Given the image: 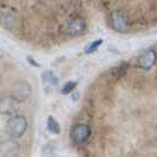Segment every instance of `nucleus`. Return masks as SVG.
Wrapping results in <instances>:
<instances>
[{
  "label": "nucleus",
  "mask_w": 157,
  "mask_h": 157,
  "mask_svg": "<svg viewBox=\"0 0 157 157\" xmlns=\"http://www.w3.org/2000/svg\"><path fill=\"white\" fill-rule=\"evenodd\" d=\"M76 86H77V82H67L63 86V89H62V94H70V92H72L76 89Z\"/></svg>",
  "instance_id": "obj_13"
},
{
  "label": "nucleus",
  "mask_w": 157,
  "mask_h": 157,
  "mask_svg": "<svg viewBox=\"0 0 157 157\" xmlns=\"http://www.w3.org/2000/svg\"><path fill=\"white\" fill-rule=\"evenodd\" d=\"M157 60V53L154 48L147 50L143 55L138 58V66L143 70H150Z\"/></svg>",
  "instance_id": "obj_5"
},
{
  "label": "nucleus",
  "mask_w": 157,
  "mask_h": 157,
  "mask_svg": "<svg viewBox=\"0 0 157 157\" xmlns=\"http://www.w3.org/2000/svg\"><path fill=\"white\" fill-rule=\"evenodd\" d=\"M17 101L13 96H8V97H4L1 99V103H0V109H1V112L4 115H13L17 111Z\"/></svg>",
  "instance_id": "obj_8"
},
{
  "label": "nucleus",
  "mask_w": 157,
  "mask_h": 157,
  "mask_svg": "<svg viewBox=\"0 0 157 157\" xmlns=\"http://www.w3.org/2000/svg\"><path fill=\"white\" fill-rule=\"evenodd\" d=\"M19 150H20V145L13 140H7L1 143V156L2 157H18Z\"/></svg>",
  "instance_id": "obj_7"
},
{
  "label": "nucleus",
  "mask_w": 157,
  "mask_h": 157,
  "mask_svg": "<svg viewBox=\"0 0 157 157\" xmlns=\"http://www.w3.org/2000/svg\"><path fill=\"white\" fill-rule=\"evenodd\" d=\"M31 94V86L30 84H27L24 80H19L13 86V91H12V96L16 98L17 101H25L29 96Z\"/></svg>",
  "instance_id": "obj_6"
},
{
  "label": "nucleus",
  "mask_w": 157,
  "mask_h": 157,
  "mask_svg": "<svg viewBox=\"0 0 157 157\" xmlns=\"http://www.w3.org/2000/svg\"><path fill=\"white\" fill-rule=\"evenodd\" d=\"M14 17L12 13H4L2 14V25L5 26V27H7V29H11L12 26H13V24H14Z\"/></svg>",
  "instance_id": "obj_11"
},
{
  "label": "nucleus",
  "mask_w": 157,
  "mask_h": 157,
  "mask_svg": "<svg viewBox=\"0 0 157 157\" xmlns=\"http://www.w3.org/2000/svg\"><path fill=\"white\" fill-rule=\"evenodd\" d=\"M102 43H103L102 39H97V40H94V41H92L90 45H87V46L85 47V53H86V55L94 53V51H97V48L102 45Z\"/></svg>",
  "instance_id": "obj_12"
},
{
  "label": "nucleus",
  "mask_w": 157,
  "mask_h": 157,
  "mask_svg": "<svg viewBox=\"0 0 157 157\" xmlns=\"http://www.w3.org/2000/svg\"><path fill=\"white\" fill-rule=\"evenodd\" d=\"M86 29V24L82 18H77V19H72L69 23L66 24L65 27V32L67 36L70 37H77L80 36Z\"/></svg>",
  "instance_id": "obj_3"
},
{
  "label": "nucleus",
  "mask_w": 157,
  "mask_h": 157,
  "mask_svg": "<svg viewBox=\"0 0 157 157\" xmlns=\"http://www.w3.org/2000/svg\"><path fill=\"white\" fill-rule=\"evenodd\" d=\"M27 128V121L23 115H16L6 122V132L11 137H21Z\"/></svg>",
  "instance_id": "obj_1"
},
{
  "label": "nucleus",
  "mask_w": 157,
  "mask_h": 157,
  "mask_svg": "<svg viewBox=\"0 0 157 157\" xmlns=\"http://www.w3.org/2000/svg\"><path fill=\"white\" fill-rule=\"evenodd\" d=\"M59 79L52 71H45L43 73V83L47 86H56L58 84Z\"/></svg>",
  "instance_id": "obj_9"
},
{
  "label": "nucleus",
  "mask_w": 157,
  "mask_h": 157,
  "mask_svg": "<svg viewBox=\"0 0 157 157\" xmlns=\"http://www.w3.org/2000/svg\"><path fill=\"white\" fill-rule=\"evenodd\" d=\"M46 125H47V130L50 132H52V134L55 135L60 134V125H59V123L57 122V119L53 116H48L47 117Z\"/></svg>",
  "instance_id": "obj_10"
},
{
  "label": "nucleus",
  "mask_w": 157,
  "mask_h": 157,
  "mask_svg": "<svg viewBox=\"0 0 157 157\" xmlns=\"http://www.w3.org/2000/svg\"><path fill=\"white\" fill-rule=\"evenodd\" d=\"M110 21L111 26L115 31L117 32H125L129 27L128 24V19L125 18V16L119 12V11H113L110 16Z\"/></svg>",
  "instance_id": "obj_4"
},
{
  "label": "nucleus",
  "mask_w": 157,
  "mask_h": 157,
  "mask_svg": "<svg viewBox=\"0 0 157 157\" xmlns=\"http://www.w3.org/2000/svg\"><path fill=\"white\" fill-rule=\"evenodd\" d=\"M71 138L72 141L77 144H83L89 140L90 135H91V129L87 124L84 123H78L76 125L72 126L71 129Z\"/></svg>",
  "instance_id": "obj_2"
}]
</instances>
